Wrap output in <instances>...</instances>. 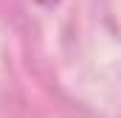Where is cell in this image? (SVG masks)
Segmentation results:
<instances>
[{
    "instance_id": "6da1fadb",
    "label": "cell",
    "mask_w": 121,
    "mask_h": 118,
    "mask_svg": "<svg viewBox=\"0 0 121 118\" xmlns=\"http://www.w3.org/2000/svg\"><path fill=\"white\" fill-rule=\"evenodd\" d=\"M34 3H39V6H56L59 0H34Z\"/></svg>"
}]
</instances>
